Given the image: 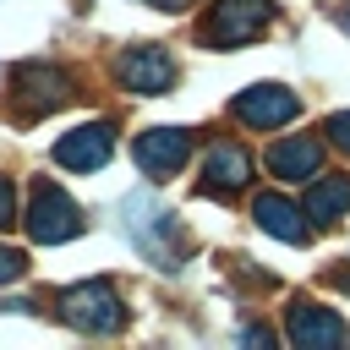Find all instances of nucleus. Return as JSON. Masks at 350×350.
Listing matches in <instances>:
<instances>
[{
  "mask_svg": "<svg viewBox=\"0 0 350 350\" xmlns=\"http://www.w3.org/2000/svg\"><path fill=\"white\" fill-rule=\"evenodd\" d=\"M11 219H16V191H11V180L0 175V230H5Z\"/></svg>",
  "mask_w": 350,
  "mask_h": 350,
  "instance_id": "f3484780",
  "label": "nucleus"
},
{
  "mask_svg": "<svg viewBox=\"0 0 350 350\" xmlns=\"http://www.w3.org/2000/svg\"><path fill=\"white\" fill-rule=\"evenodd\" d=\"M317 164H323V142L317 137H290V142L268 148V170L284 175V180H306V175H317Z\"/></svg>",
  "mask_w": 350,
  "mask_h": 350,
  "instance_id": "f8f14e48",
  "label": "nucleus"
},
{
  "mask_svg": "<svg viewBox=\"0 0 350 350\" xmlns=\"http://www.w3.org/2000/svg\"><path fill=\"white\" fill-rule=\"evenodd\" d=\"M284 334H290L295 350H339V345H345L339 312H328V306H317V301H295V306L284 312Z\"/></svg>",
  "mask_w": 350,
  "mask_h": 350,
  "instance_id": "0eeeda50",
  "label": "nucleus"
},
{
  "mask_svg": "<svg viewBox=\"0 0 350 350\" xmlns=\"http://www.w3.org/2000/svg\"><path fill=\"white\" fill-rule=\"evenodd\" d=\"M148 5H164V11H180V5H191V0H148Z\"/></svg>",
  "mask_w": 350,
  "mask_h": 350,
  "instance_id": "a211bd4d",
  "label": "nucleus"
},
{
  "mask_svg": "<svg viewBox=\"0 0 350 350\" xmlns=\"http://www.w3.org/2000/svg\"><path fill=\"white\" fill-rule=\"evenodd\" d=\"M328 137H334V142H339V148L350 153V109H339V115L328 120Z\"/></svg>",
  "mask_w": 350,
  "mask_h": 350,
  "instance_id": "dca6fc26",
  "label": "nucleus"
},
{
  "mask_svg": "<svg viewBox=\"0 0 350 350\" xmlns=\"http://www.w3.org/2000/svg\"><path fill=\"white\" fill-rule=\"evenodd\" d=\"M131 153H137L142 175L164 180V175H175V170L186 164V153H191V137H186V131H175V126H159V131H142V137L131 142Z\"/></svg>",
  "mask_w": 350,
  "mask_h": 350,
  "instance_id": "1a4fd4ad",
  "label": "nucleus"
},
{
  "mask_svg": "<svg viewBox=\"0 0 350 350\" xmlns=\"http://www.w3.org/2000/svg\"><path fill=\"white\" fill-rule=\"evenodd\" d=\"M252 219L268 230V235H279V241H306V208H295L290 197H279V191H262L257 202H252Z\"/></svg>",
  "mask_w": 350,
  "mask_h": 350,
  "instance_id": "9b49d317",
  "label": "nucleus"
},
{
  "mask_svg": "<svg viewBox=\"0 0 350 350\" xmlns=\"http://www.w3.org/2000/svg\"><path fill=\"white\" fill-rule=\"evenodd\" d=\"M339 27H345V33H350V11H345V16H339Z\"/></svg>",
  "mask_w": 350,
  "mask_h": 350,
  "instance_id": "aec40b11",
  "label": "nucleus"
},
{
  "mask_svg": "<svg viewBox=\"0 0 350 350\" xmlns=\"http://www.w3.org/2000/svg\"><path fill=\"white\" fill-rule=\"evenodd\" d=\"M246 180H252V153L235 148V142H219V148L208 153V180H202V191H235V186H246Z\"/></svg>",
  "mask_w": 350,
  "mask_h": 350,
  "instance_id": "ddd939ff",
  "label": "nucleus"
},
{
  "mask_svg": "<svg viewBox=\"0 0 350 350\" xmlns=\"http://www.w3.org/2000/svg\"><path fill=\"white\" fill-rule=\"evenodd\" d=\"M11 93H16V104L27 109V115H49V109H60L66 98H71V77L60 71V66H16V77H11Z\"/></svg>",
  "mask_w": 350,
  "mask_h": 350,
  "instance_id": "423d86ee",
  "label": "nucleus"
},
{
  "mask_svg": "<svg viewBox=\"0 0 350 350\" xmlns=\"http://www.w3.org/2000/svg\"><path fill=\"white\" fill-rule=\"evenodd\" d=\"M345 208H350V175H323V180L306 186V219L328 224V219H339Z\"/></svg>",
  "mask_w": 350,
  "mask_h": 350,
  "instance_id": "4468645a",
  "label": "nucleus"
},
{
  "mask_svg": "<svg viewBox=\"0 0 350 350\" xmlns=\"http://www.w3.org/2000/svg\"><path fill=\"white\" fill-rule=\"evenodd\" d=\"M268 16H273L268 0H213V11L202 22V38L213 49H241L268 27Z\"/></svg>",
  "mask_w": 350,
  "mask_h": 350,
  "instance_id": "f03ea898",
  "label": "nucleus"
},
{
  "mask_svg": "<svg viewBox=\"0 0 350 350\" xmlns=\"http://www.w3.org/2000/svg\"><path fill=\"white\" fill-rule=\"evenodd\" d=\"M109 148H115L109 126L93 120V126H77V131H66V137L55 142V164H66V170H98V164L109 159Z\"/></svg>",
  "mask_w": 350,
  "mask_h": 350,
  "instance_id": "9d476101",
  "label": "nucleus"
},
{
  "mask_svg": "<svg viewBox=\"0 0 350 350\" xmlns=\"http://www.w3.org/2000/svg\"><path fill=\"white\" fill-rule=\"evenodd\" d=\"M115 77H120L126 88H137V93H170V88H175V60H170V49H159V44H131V49L115 60Z\"/></svg>",
  "mask_w": 350,
  "mask_h": 350,
  "instance_id": "6e6552de",
  "label": "nucleus"
},
{
  "mask_svg": "<svg viewBox=\"0 0 350 350\" xmlns=\"http://www.w3.org/2000/svg\"><path fill=\"white\" fill-rule=\"evenodd\" d=\"M60 317L82 334H115V328H126V301L115 295L109 279H88L60 295Z\"/></svg>",
  "mask_w": 350,
  "mask_h": 350,
  "instance_id": "f257e3e1",
  "label": "nucleus"
},
{
  "mask_svg": "<svg viewBox=\"0 0 350 350\" xmlns=\"http://www.w3.org/2000/svg\"><path fill=\"white\" fill-rule=\"evenodd\" d=\"M126 224H131V241L142 246V257L175 268V252H180V235H175V213H164L153 197H131L126 202Z\"/></svg>",
  "mask_w": 350,
  "mask_h": 350,
  "instance_id": "20e7f679",
  "label": "nucleus"
},
{
  "mask_svg": "<svg viewBox=\"0 0 350 350\" xmlns=\"http://www.w3.org/2000/svg\"><path fill=\"white\" fill-rule=\"evenodd\" d=\"M235 120H246V126H257V131H273V126H290L295 115H301V98L290 93V88H279V82H257V88H246V93H235Z\"/></svg>",
  "mask_w": 350,
  "mask_h": 350,
  "instance_id": "39448f33",
  "label": "nucleus"
},
{
  "mask_svg": "<svg viewBox=\"0 0 350 350\" xmlns=\"http://www.w3.org/2000/svg\"><path fill=\"white\" fill-rule=\"evenodd\" d=\"M22 268H27V257H22L16 246H0V284H11V279H22Z\"/></svg>",
  "mask_w": 350,
  "mask_h": 350,
  "instance_id": "2eb2a0df",
  "label": "nucleus"
},
{
  "mask_svg": "<svg viewBox=\"0 0 350 350\" xmlns=\"http://www.w3.org/2000/svg\"><path fill=\"white\" fill-rule=\"evenodd\" d=\"M334 284H339V290H350V268H345V273H334Z\"/></svg>",
  "mask_w": 350,
  "mask_h": 350,
  "instance_id": "6ab92c4d",
  "label": "nucleus"
},
{
  "mask_svg": "<svg viewBox=\"0 0 350 350\" xmlns=\"http://www.w3.org/2000/svg\"><path fill=\"white\" fill-rule=\"evenodd\" d=\"M82 230V208L55 186V180H38L33 186V208H27V235L55 246V241H71Z\"/></svg>",
  "mask_w": 350,
  "mask_h": 350,
  "instance_id": "7ed1b4c3",
  "label": "nucleus"
}]
</instances>
